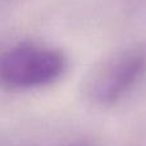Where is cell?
I'll list each match as a JSON object with an SVG mask.
<instances>
[{"instance_id":"3957f363","label":"cell","mask_w":146,"mask_h":146,"mask_svg":"<svg viewBox=\"0 0 146 146\" xmlns=\"http://www.w3.org/2000/svg\"><path fill=\"white\" fill-rule=\"evenodd\" d=\"M58 146H94V142L88 141V140H80V141L68 142V144H64V145H58Z\"/></svg>"},{"instance_id":"7a4b0ae2","label":"cell","mask_w":146,"mask_h":146,"mask_svg":"<svg viewBox=\"0 0 146 146\" xmlns=\"http://www.w3.org/2000/svg\"><path fill=\"white\" fill-rule=\"evenodd\" d=\"M146 71L144 49H126L95 66L83 82L86 98L98 105H113L126 96Z\"/></svg>"},{"instance_id":"6da1fadb","label":"cell","mask_w":146,"mask_h":146,"mask_svg":"<svg viewBox=\"0 0 146 146\" xmlns=\"http://www.w3.org/2000/svg\"><path fill=\"white\" fill-rule=\"evenodd\" d=\"M68 60L58 49L38 44H19L7 50L0 60V78L13 90L46 87L63 77Z\"/></svg>"}]
</instances>
